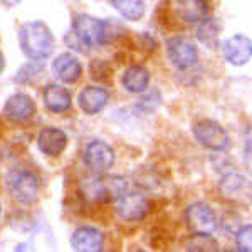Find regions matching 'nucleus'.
I'll return each mask as SVG.
<instances>
[{
	"label": "nucleus",
	"instance_id": "obj_1",
	"mask_svg": "<svg viewBox=\"0 0 252 252\" xmlns=\"http://www.w3.org/2000/svg\"><path fill=\"white\" fill-rule=\"evenodd\" d=\"M19 44L29 59L44 61L54 51V35L40 20L26 22L19 29Z\"/></svg>",
	"mask_w": 252,
	"mask_h": 252
},
{
	"label": "nucleus",
	"instance_id": "obj_2",
	"mask_svg": "<svg viewBox=\"0 0 252 252\" xmlns=\"http://www.w3.org/2000/svg\"><path fill=\"white\" fill-rule=\"evenodd\" d=\"M7 190L12 197L24 205H31L37 200L40 182L37 175L29 170H12L7 175Z\"/></svg>",
	"mask_w": 252,
	"mask_h": 252
},
{
	"label": "nucleus",
	"instance_id": "obj_3",
	"mask_svg": "<svg viewBox=\"0 0 252 252\" xmlns=\"http://www.w3.org/2000/svg\"><path fill=\"white\" fill-rule=\"evenodd\" d=\"M192 131L198 143L209 150H214V152H223L230 145V138L227 129L214 120L195 121L192 126Z\"/></svg>",
	"mask_w": 252,
	"mask_h": 252
},
{
	"label": "nucleus",
	"instance_id": "obj_4",
	"mask_svg": "<svg viewBox=\"0 0 252 252\" xmlns=\"http://www.w3.org/2000/svg\"><path fill=\"white\" fill-rule=\"evenodd\" d=\"M86 195L91 200L101 202H116L128 190V180L125 177H101L86 184Z\"/></svg>",
	"mask_w": 252,
	"mask_h": 252
},
{
	"label": "nucleus",
	"instance_id": "obj_5",
	"mask_svg": "<svg viewBox=\"0 0 252 252\" xmlns=\"http://www.w3.org/2000/svg\"><path fill=\"white\" fill-rule=\"evenodd\" d=\"M219 192L227 202L249 205L252 202V184L241 173H225L219 182Z\"/></svg>",
	"mask_w": 252,
	"mask_h": 252
},
{
	"label": "nucleus",
	"instance_id": "obj_6",
	"mask_svg": "<svg viewBox=\"0 0 252 252\" xmlns=\"http://www.w3.org/2000/svg\"><path fill=\"white\" fill-rule=\"evenodd\" d=\"M83 161L91 172L104 173L115 163V150L101 140L89 141L84 148Z\"/></svg>",
	"mask_w": 252,
	"mask_h": 252
},
{
	"label": "nucleus",
	"instance_id": "obj_7",
	"mask_svg": "<svg viewBox=\"0 0 252 252\" xmlns=\"http://www.w3.org/2000/svg\"><path fill=\"white\" fill-rule=\"evenodd\" d=\"M166 56L178 69H189L198 61L197 46L182 35H175L166 40Z\"/></svg>",
	"mask_w": 252,
	"mask_h": 252
},
{
	"label": "nucleus",
	"instance_id": "obj_8",
	"mask_svg": "<svg viewBox=\"0 0 252 252\" xmlns=\"http://www.w3.org/2000/svg\"><path fill=\"white\" fill-rule=\"evenodd\" d=\"M185 222L190 232L193 234H212L217 227L214 210L204 202H193L185 212Z\"/></svg>",
	"mask_w": 252,
	"mask_h": 252
},
{
	"label": "nucleus",
	"instance_id": "obj_9",
	"mask_svg": "<svg viewBox=\"0 0 252 252\" xmlns=\"http://www.w3.org/2000/svg\"><path fill=\"white\" fill-rule=\"evenodd\" d=\"M71 31L78 35V39L84 46L88 47V51L91 47L101 46V20L93 17L89 14H81L74 19Z\"/></svg>",
	"mask_w": 252,
	"mask_h": 252
},
{
	"label": "nucleus",
	"instance_id": "obj_10",
	"mask_svg": "<svg viewBox=\"0 0 252 252\" xmlns=\"http://www.w3.org/2000/svg\"><path fill=\"white\" fill-rule=\"evenodd\" d=\"M222 54L227 63L232 66H244L252 58V42L249 37L242 34H235L229 37L222 46Z\"/></svg>",
	"mask_w": 252,
	"mask_h": 252
},
{
	"label": "nucleus",
	"instance_id": "obj_11",
	"mask_svg": "<svg viewBox=\"0 0 252 252\" xmlns=\"http://www.w3.org/2000/svg\"><path fill=\"white\" fill-rule=\"evenodd\" d=\"M52 72L61 83L74 84L83 74V64L72 52H63L52 61Z\"/></svg>",
	"mask_w": 252,
	"mask_h": 252
},
{
	"label": "nucleus",
	"instance_id": "obj_12",
	"mask_svg": "<svg viewBox=\"0 0 252 252\" xmlns=\"http://www.w3.org/2000/svg\"><path fill=\"white\" fill-rule=\"evenodd\" d=\"M118 214L123 220H140L148 214V198L140 192L125 193L118 200Z\"/></svg>",
	"mask_w": 252,
	"mask_h": 252
},
{
	"label": "nucleus",
	"instance_id": "obj_13",
	"mask_svg": "<svg viewBox=\"0 0 252 252\" xmlns=\"http://www.w3.org/2000/svg\"><path fill=\"white\" fill-rule=\"evenodd\" d=\"M71 244L74 251L97 252L103 249L104 237L99 229L91 227V225H84V227L76 229V232L72 234V237H71Z\"/></svg>",
	"mask_w": 252,
	"mask_h": 252
},
{
	"label": "nucleus",
	"instance_id": "obj_14",
	"mask_svg": "<svg viewBox=\"0 0 252 252\" xmlns=\"http://www.w3.org/2000/svg\"><path fill=\"white\" fill-rule=\"evenodd\" d=\"M39 150L47 157H59L67 146V136L63 129L49 126L44 128L37 136Z\"/></svg>",
	"mask_w": 252,
	"mask_h": 252
},
{
	"label": "nucleus",
	"instance_id": "obj_15",
	"mask_svg": "<svg viewBox=\"0 0 252 252\" xmlns=\"http://www.w3.org/2000/svg\"><path fill=\"white\" fill-rule=\"evenodd\" d=\"M35 113V103L31 96L17 93L12 94L3 104V115L12 121H22L29 120Z\"/></svg>",
	"mask_w": 252,
	"mask_h": 252
},
{
	"label": "nucleus",
	"instance_id": "obj_16",
	"mask_svg": "<svg viewBox=\"0 0 252 252\" xmlns=\"http://www.w3.org/2000/svg\"><path fill=\"white\" fill-rule=\"evenodd\" d=\"M42 101L44 106L51 113H56V115L66 113L72 104L71 93L64 86H61V84H49V86L44 88Z\"/></svg>",
	"mask_w": 252,
	"mask_h": 252
},
{
	"label": "nucleus",
	"instance_id": "obj_17",
	"mask_svg": "<svg viewBox=\"0 0 252 252\" xmlns=\"http://www.w3.org/2000/svg\"><path fill=\"white\" fill-rule=\"evenodd\" d=\"M79 106L86 115H96L103 111L109 101L108 89L101 86H86L79 93Z\"/></svg>",
	"mask_w": 252,
	"mask_h": 252
},
{
	"label": "nucleus",
	"instance_id": "obj_18",
	"mask_svg": "<svg viewBox=\"0 0 252 252\" xmlns=\"http://www.w3.org/2000/svg\"><path fill=\"white\" fill-rule=\"evenodd\" d=\"M175 10L185 22H200L209 17L210 2L209 0H175Z\"/></svg>",
	"mask_w": 252,
	"mask_h": 252
},
{
	"label": "nucleus",
	"instance_id": "obj_19",
	"mask_svg": "<svg viewBox=\"0 0 252 252\" xmlns=\"http://www.w3.org/2000/svg\"><path fill=\"white\" fill-rule=\"evenodd\" d=\"M126 91L129 93H143L150 84V72L143 66H129L125 71L123 79H121Z\"/></svg>",
	"mask_w": 252,
	"mask_h": 252
},
{
	"label": "nucleus",
	"instance_id": "obj_20",
	"mask_svg": "<svg viewBox=\"0 0 252 252\" xmlns=\"http://www.w3.org/2000/svg\"><path fill=\"white\" fill-rule=\"evenodd\" d=\"M220 32H222L220 20L207 17L204 20H200V26L197 29V39L207 49H215L219 46V42H220Z\"/></svg>",
	"mask_w": 252,
	"mask_h": 252
},
{
	"label": "nucleus",
	"instance_id": "obj_21",
	"mask_svg": "<svg viewBox=\"0 0 252 252\" xmlns=\"http://www.w3.org/2000/svg\"><path fill=\"white\" fill-rule=\"evenodd\" d=\"M113 7L128 20H140L145 15L143 0H111Z\"/></svg>",
	"mask_w": 252,
	"mask_h": 252
},
{
	"label": "nucleus",
	"instance_id": "obj_22",
	"mask_svg": "<svg viewBox=\"0 0 252 252\" xmlns=\"http://www.w3.org/2000/svg\"><path fill=\"white\" fill-rule=\"evenodd\" d=\"M187 249L192 252H215L220 247L214 237H210V234H193V237L187 244Z\"/></svg>",
	"mask_w": 252,
	"mask_h": 252
},
{
	"label": "nucleus",
	"instance_id": "obj_23",
	"mask_svg": "<svg viewBox=\"0 0 252 252\" xmlns=\"http://www.w3.org/2000/svg\"><path fill=\"white\" fill-rule=\"evenodd\" d=\"M125 32L121 22H118L115 19H106L101 20V44H109L113 40H116L121 34Z\"/></svg>",
	"mask_w": 252,
	"mask_h": 252
},
{
	"label": "nucleus",
	"instance_id": "obj_24",
	"mask_svg": "<svg viewBox=\"0 0 252 252\" xmlns=\"http://www.w3.org/2000/svg\"><path fill=\"white\" fill-rule=\"evenodd\" d=\"M237 249L242 252H252V225H244L235 235Z\"/></svg>",
	"mask_w": 252,
	"mask_h": 252
},
{
	"label": "nucleus",
	"instance_id": "obj_25",
	"mask_svg": "<svg viewBox=\"0 0 252 252\" xmlns=\"http://www.w3.org/2000/svg\"><path fill=\"white\" fill-rule=\"evenodd\" d=\"M140 104L145 111H155L158 108V104H160V94H158V91H152L146 96H143V99H141Z\"/></svg>",
	"mask_w": 252,
	"mask_h": 252
},
{
	"label": "nucleus",
	"instance_id": "obj_26",
	"mask_svg": "<svg viewBox=\"0 0 252 252\" xmlns=\"http://www.w3.org/2000/svg\"><path fill=\"white\" fill-rule=\"evenodd\" d=\"M246 146H247V153H251V155H252V131L247 133V136H246Z\"/></svg>",
	"mask_w": 252,
	"mask_h": 252
},
{
	"label": "nucleus",
	"instance_id": "obj_27",
	"mask_svg": "<svg viewBox=\"0 0 252 252\" xmlns=\"http://www.w3.org/2000/svg\"><path fill=\"white\" fill-rule=\"evenodd\" d=\"M3 67H5V58H3L2 52H0V74H2Z\"/></svg>",
	"mask_w": 252,
	"mask_h": 252
},
{
	"label": "nucleus",
	"instance_id": "obj_28",
	"mask_svg": "<svg viewBox=\"0 0 252 252\" xmlns=\"http://www.w3.org/2000/svg\"><path fill=\"white\" fill-rule=\"evenodd\" d=\"M3 160V152H2V148H0V161Z\"/></svg>",
	"mask_w": 252,
	"mask_h": 252
},
{
	"label": "nucleus",
	"instance_id": "obj_29",
	"mask_svg": "<svg viewBox=\"0 0 252 252\" xmlns=\"http://www.w3.org/2000/svg\"><path fill=\"white\" fill-rule=\"evenodd\" d=\"M0 214H2V204H0Z\"/></svg>",
	"mask_w": 252,
	"mask_h": 252
}]
</instances>
